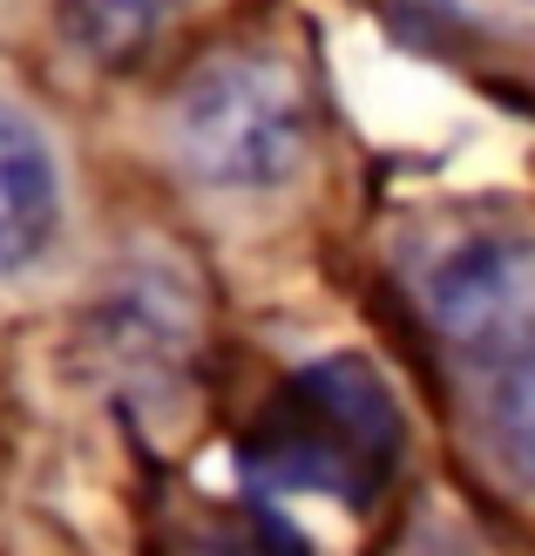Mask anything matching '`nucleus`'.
<instances>
[{"mask_svg": "<svg viewBox=\"0 0 535 556\" xmlns=\"http://www.w3.org/2000/svg\"><path fill=\"white\" fill-rule=\"evenodd\" d=\"M528 8H535V0H528Z\"/></svg>", "mask_w": 535, "mask_h": 556, "instance_id": "obj_7", "label": "nucleus"}, {"mask_svg": "<svg viewBox=\"0 0 535 556\" xmlns=\"http://www.w3.org/2000/svg\"><path fill=\"white\" fill-rule=\"evenodd\" d=\"M170 156L224 198L285 190L313 163V81L278 48H224L170 96Z\"/></svg>", "mask_w": 535, "mask_h": 556, "instance_id": "obj_1", "label": "nucleus"}, {"mask_svg": "<svg viewBox=\"0 0 535 556\" xmlns=\"http://www.w3.org/2000/svg\"><path fill=\"white\" fill-rule=\"evenodd\" d=\"M400 462V401L359 353L298 367L244 434V482L265 495L373 503Z\"/></svg>", "mask_w": 535, "mask_h": 556, "instance_id": "obj_2", "label": "nucleus"}, {"mask_svg": "<svg viewBox=\"0 0 535 556\" xmlns=\"http://www.w3.org/2000/svg\"><path fill=\"white\" fill-rule=\"evenodd\" d=\"M190 0H62V41L95 68H129L177 27Z\"/></svg>", "mask_w": 535, "mask_h": 556, "instance_id": "obj_5", "label": "nucleus"}, {"mask_svg": "<svg viewBox=\"0 0 535 556\" xmlns=\"http://www.w3.org/2000/svg\"><path fill=\"white\" fill-rule=\"evenodd\" d=\"M413 299L441 340L468 353H515L535 340V238L528 231H461L413 271Z\"/></svg>", "mask_w": 535, "mask_h": 556, "instance_id": "obj_3", "label": "nucleus"}, {"mask_svg": "<svg viewBox=\"0 0 535 556\" xmlns=\"http://www.w3.org/2000/svg\"><path fill=\"white\" fill-rule=\"evenodd\" d=\"M488 428L495 448L515 476L535 489V340L495 359V387H488Z\"/></svg>", "mask_w": 535, "mask_h": 556, "instance_id": "obj_6", "label": "nucleus"}, {"mask_svg": "<svg viewBox=\"0 0 535 556\" xmlns=\"http://www.w3.org/2000/svg\"><path fill=\"white\" fill-rule=\"evenodd\" d=\"M68 244V163L54 129L0 89V292H21Z\"/></svg>", "mask_w": 535, "mask_h": 556, "instance_id": "obj_4", "label": "nucleus"}]
</instances>
